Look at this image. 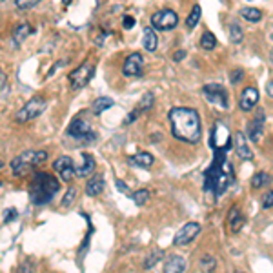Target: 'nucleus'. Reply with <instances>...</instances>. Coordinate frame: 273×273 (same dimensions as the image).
Returning a JSON list of instances; mask_svg holds the SVG:
<instances>
[{
  "label": "nucleus",
  "instance_id": "1",
  "mask_svg": "<svg viewBox=\"0 0 273 273\" xmlns=\"http://www.w3.org/2000/svg\"><path fill=\"white\" fill-rule=\"evenodd\" d=\"M170 126L175 138L186 144H197L202 138V124L200 116L192 108H173L170 115Z\"/></svg>",
  "mask_w": 273,
  "mask_h": 273
},
{
  "label": "nucleus",
  "instance_id": "2",
  "mask_svg": "<svg viewBox=\"0 0 273 273\" xmlns=\"http://www.w3.org/2000/svg\"><path fill=\"white\" fill-rule=\"evenodd\" d=\"M233 180V173H232V166H230V162L220 160V150L217 153V158L213 160V164L210 166L206 173V186L204 190L206 192H212L215 197H220L224 192L228 190V186L232 184Z\"/></svg>",
  "mask_w": 273,
  "mask_h": 273
},
{
  "label": "nucleus",
  "instance_id": "3",
  "mask_svg": "<svg viewBox=\"0 0 273 273\" xmlns=\"http://www.w3.org/2000/svg\"><path fill=\"white\" fill-rule=\"evenodd\" d=\"M58 180H56L53 175L50 173H40L36 172L33 182H31V190H30V200L36 206L40 204H48L53 198L56 192H58Z\"/></svg>",
  "mask_w": 273,
  "mask_h": 273
},
{
  "label": "nucleus",
  "instance_id": "4",
  "mask_svg": "<svg viewBox=\"0 0 273 273\" xmlns=\"http://www.w3.org/2000/svg\"><path fill=\"white\" fill-rule=\"evenodd\" d=\"M46 108H48V100H46L44 96L36 95V96H33V98H30V100L26 102L24 106L18 110L15 118H16V122L26 124V122H31V120H35V118H38V116L46 112Z\"/></svg>",
  "mask_w": 273,
  "mask_h": 273
},
{
  "label": "nucleus",
  "instance_id": "5",
  "mask_svg": "<svg viewBox=\"0 0 273 273\" xmlns=\"http://www.w3.org/2000/svg\"><path fill=\"white\" fill-rule=\"evenodd\" d=\"M68 135L75 138L78 144H90L96 138V133L91 130L90 122L84 120V116H76L71 120L70 128H68Z\"/></svg>",
  "mask_w": 273,
  "mask_h": 273
},
{
  "label": "nucleus",
  "instance_id": "6",
  "mask_svg": "<svg viewBox=\"0 0 273 273\" xmlns=\"http://www.w3.org/2000/svg\"><path fill=\"white\" fill-rule=\"evenodd\" d=\"M93 75H95V66H93L90 60L82 62L80 66L71 71L70 76H68L71 82V90H82V88H86L91 82V78H93Z\"/></svg>",
  "mask_w": 273,
  "mask_h": 273
},
{
  "label": "nucleus",
  "instance_id": "7",
  "mask_svg": "<svg viewBox=\"0 0 273 273\" xmlns=\"http://www.w3.org/2000/svg\"><path fill=\"white\" fill-rule=\"evenodd\" d=\"M178 24V15L173 10H160L152 15V28L158 31H172Z\"/></svg>",
  "mask_w": 273,
  "mask_h": 273
},
{
  "label": "nucleus",
  "instance_id": "8",
  "mask_svg": "<svg viewBox=\"0 0 273 273\" xmlns=\"http://www.w3.org/2000/svg\"><path fill=\"white\" fill-rule=\"evenodd\" d=\"M202 95L208 102L212 104H217L220 108H228V91L222 88V84H217V82H210L206 86H202Z\"/></svg>",
  "mask_w": 273,
  "mask_h": 273
},
{
  "label": "nucleus",
  "instance_id": "9",
  "mask_svg": "<svg viewBox=\"0 0 273 273\" xmlns=\"http://www.w3.org/2000/svg\"><path fill=\"white\" fill-rule=\"evenodd\" d=\"M264 133H266V112L264 110H257L255 118L248 124V136L250 140L260 142Z\"/></svg>",
  "mask_w": 273,
  "mask_h": 273
},
{
  "label": "nucleus",
  "instance_id": "10",
  "mask_svg": "<svg viewBox=\"0 0 273 273\" xmlns=\"http://www.w3.org/2000/svg\"><path fill=\"white\" fill-rule=\"evenodd\" d=\"M200 233V224L198 222H188L178 230V233L173 238L175 246H188L190 242H193L197 235Z\"/></svg>",
  "mask_w": 273,
  "mask_h": 273
},
{
  "label": "nucleus",
  "instance_id": "11",
  "mask_svg": "<svg viewBox=\"0 0 273 273\" xmlns=\"http://www.w3.org/2000/svg\"><path fill=\"white\" fill-rule=\"evenodd\" d=\"M230 146V130L226 128V124L222 122H215V126L212 130V148L215 152H222V148Z\"/></svg>",
  "mask_w": 273,
  "mask_h": 273
},
{
  "label": "nucleus",
  "instance_id": "12",
  "mask_svg": "<svg viewBox=\"0 0 273 273\" xmlns=\"http://www.w3.org/2000/svg\"><path fill=\"white\" fill-rule=\"evenodd\" d=\"M142 71H144V58H142L140 53H132L128 55V58L124 60V66H122V73L126 76H140Z\"/></svg>",
  "mask_w": 273,
  "mask_h": 273
},
{
  "label": "nucleus",
  "instance_id": "13",
  "mask_svg": "<svg viewBox=\"0 0 273 273\" xmlns=\"http://www.w3.org/2000/svg\"><path fill=\"white\" fill-rule=\"evenodd\" d=\"M53 170L62 177V180L71 182L75 177V168H73V160L70 157H60L53 162Z\"/></svg>",
  "mask_w": 273,
  "mask_h": 273
},
{
  "label": "nucleus",
  "instance_id": "14",
  "mask_svg": "<svg viewBox=\"0 0 273 273\" xmlns=\"http://www.w3.org/2000/svg\"><path fill=\"white\" fill-rule=\"evenodd\" d=\"M257 102H258V91L257 88H246V90L240 93V100H238V108L242 110V112L250 113L255 110V106H257Z\"/></svg>",
  "mask_w": 273,
  "mask_h": 273
},
{
  "label": "nucleus",
  "instance_id": "15",
  "mask_svg": "<svg viewBox=\"0 0 273 273\" xmlns=\"http://www.w3.org/2000/svg\"><path fill=\"white\" fill-rule=\"evenodd\" d=\"M235 152H237V155L242 160H252L253 158V152L252 148L248 146V140H246V135L240 132H237V135H235Z\"/></svg>",
  "mask_w": 273,
  "mask_h": 273
},
{
  "label": "nucleus",
  "instance_id": "16",
  "mask_svg": "<svg viewBox=\"0 0 273 273\" xmlns=\"http://www.w3.org/2000/svg\"><path fill=\"white\" fill-rule=\"evenodd\" d=\"M164 272L166 273H182L186 272V260L180 255H170L164 262Z\"/></svg>",
  "mask_w": 273,
  "mask_h": 273
},
{
  "label": "nucleus",
  "instance_id": "17",
  "mask_svg": "<svg viewBox=\"0 0 273 273\" xmlns=\"http://www.w3.org/2000/svg\"><path fill=\"white\" fill-rule=\"evenodd\" d=\"M82 166L80 168H76L75 170V175L76 177H88V175H91L93 173V170H95V158H93V155L88 152L82 153Z\"/></svg>",
  "mask_w": 273,
  "mask_h": 273
},
{
  "label": "nucleus",
  "instance_id": "18",
  "mask_svg": "<svg viewBox=\"0 0 273 273\" xmlns=\"http://www.w3.org/2000/svg\"><path fill=\"white\" fill-rule=\"evenodd\" d=\"M104 192V177L102 175H95L91 177L86 184V195L88 197H96Z\"/></svg>",
  "mask_w": 273,
  "mask_h": 273
},
{
  "label": "nucleus",
  "instance_id": "19",
  "mask_svg": "<svg viewBox=\"0 0 273 273\" xmlns=\"http://www.w3.org/2000/svg\"><path fill=\"white\" fill-rule=\"evenodd\" d=\"M113 104H115V100H113L112 96H98V98H95V100L91 102V113L93 115H102L106 110L113 108Z\"/></svg>",
  "mask_w": 273,
  "mask_h": 273
},
{
  "label": "nucleus",
  "instance_id": "20",
  "mask_svg": "<svg viewBox=\"0 0 273 273\" xmlns=\"http://www.w3.org/2000/svg\"><path fill=\"white\" fill-rule=\"evenodd\" d=\"M142 46H144V50L150 51V53L157 50L158 40L153 28H144V31H142Z\"/></svg>",
  "mask_w": 273,
  "mask_h": 273
},
{
  "label": "nucleus",
  "instance_id": "21",
  "mask_svg": "<svg viewBox=\"0 0 273 273\" xmlns=\"http://www.w3.org/2000/svg\"><path fill=\"white\" fill-rule=\"evenodd\" d=\"M228 224H230V228H232L233 233L240 232V228L244 226V217H242V213H240L238 208L233 206L232 210H230V215H228Z\"/></svg>",
  "mask_w": 273,
  "mask_h": 273
},
{
  "label": "nucleus",
  "instance_id": "22",
  "mask_svg": "<svg viewBox=\"0 0 273 273\" xmlns=\"http://www.w3.org/2000/svg\"><path fill=\"white\" fill-rule=\"evenodd\" d=\"M128 162L130 164H133V166H138V168H150L153 164V155L152 153H135V155H132V157L128 158Z\"/></svg>",
  "mask_w": 273,
  "mask_h": 273
},
{
  "label": "nucleus",
  "instance_id": "23",
  "mask_svg": "<svg viewBox=\"0 0 273 273\" xmlns=\"http://www.w3.org/2000/svg\"><path fill=\"white\" fill-rule=\"evenodd\" d=\"M31 33H33V28H31L28 22H20V24L15 28V31H13V38H15V42H22L26 40Z\"/></svg>",
  "mask_w": 273,
  "mask_h": 273
},
{
  "label": "nucleus",
  "instance_id": "24",
  "mask_svg": "<svg viewBox=\"0 0 273 273\" xmlns=\"http://www.w3.org/2000/svg\"><path fill=\"white\" fill-rule=\"evenodd\" d=\"M240 16L248 22H258L262 20V11L257 10V8H242L240 10Z\"/></svg>",
  "mask_w": 273,
  "mask_h": 273
},
{
  "label": "nucleus",
  "instance_id": "25",
  "mask_svg": "<svg viewBox=\"0 0 273 273\" xmlns=\"http://www.w3.org/2000/svg\"><path fill=\"white\" fill-rule=\"evenodd\" d=\"M200 16H202V10H200V6H193V10L192 13L188 15L186 18V26H188V30H193L195 26L198 24V20H200Z\"/></svg>",
  "mask_w": 273,
  "mask_h": 273
},
{
  "label": "nucleus",
  "instance_id": "26",
  "mask_svg": "<svg viewBox=\"0 0 273 273\" xmlns=\"http://www.w3.org/2000/svg\"><path fill=\"white\" fill-rule=\"evenodd\" d=\"M200 48L206 51L215 50V48H217V38H215V35L210 33V31H206V33L200 36Z\"/></svg>",
  "mask_w": 273,
  "mask_h": 273
},
{
  "label": "nucleus",
  "instance_id": "27",
  "mask_svg": "<svg viewBox=\"0 0 273 273\" xmlns=\"http://www.w3.org/2000/svg\"><path fill=\"white\" fill-rule=\"evenodd\" d=\"M152 106H153V93H146V95L140 98V102L136 104L135 112L138 113V116H140V113L150 112V108H152Z\"/></svg>",
  "mask_w": 273,
  "mask_h": 273
},
{
  "label": "nucleus",
  "instance_id": "28",
  "mask_svg": "<svg viewBox=\"0 0 273 273\" xmlns=\"http://www.w3.org/2000/svg\"><path fill=\"white\" fill-rule=\"evenodd\" d=\"M162 257H164V252H162V250H153V252L148 255L146 260H144V270H152Z\"/></svg>",
  "mask_w": 273,
  "mask_h": 273
},
{
  "label": "nucleus",
  "instance_id": "29",
  "mask_svg": "<svg viewBox=\"0 0 273 273\" xmlns=\"http://www.w3.org/2000/svg\"><path fill=\"white\" fill-rule=\"evenodd\" d=\"M230 38H232V42H235V44H240V42L244 40V31L242 28L238 24H230Z\"/></svg>",
  "mask_w": 273,
  "mask_h": 273
},
{
  "label": "nucleus",
  "instance_id": "30",
  "mask_svg": "<svg viewBox=\"0 0 273 273\" xmlns=\"http://www.w3.org/2000/svg\"><path fill=\"white\" fill-rule=\"evenodd\" d=\"M132 198L136 206H144V204L150 200V192H148V190H136L132 195Z\"/></svg>",
  "mask_w": 273,
  "mask_h": 273
},
{
  "label": "nucleus",
  "instance_id": "31",
  "mask_svg": "<svg viewBox=\"0 0 273 273\" xmlns=\"http://www.w3.org/2000/svg\"><path fill=\"white\" fill-rule=\"evenodd\" d=\"M268 182H270V175H268V173H264V172L257 173V175H253V177H252V186L255 188V190L262 188L264 184H268Z\"/></svg>",
  "mask_w": 273,
  "mask_h": 273
},
{
  "label": "nucleus",
  "instance_id": "32",
  "mask_svg": "<svg viewBox=\"0 0 273 273\" xmlns=\"http://www.w3.org/2000/svg\"><path fill=\"white\" fill-rule=\"evenodd\" d=\"M200 270H202V272H213V270H215V258H213L212 255H204V257L200 258Z\"/></svg>",
  "mask_w": 273,
  "mask_h": 273
},
{
  "label": "nucleus",
  "instance_id": "33",
  "mask_svg": "<svg viewBox=\"0 0 273 273\" xmlns=\"http://www.w3.org/2000/svg\"><path fill=\"white\" fill-rule=\"evenodd\" d=\"M76 190L75 188H70L66 192V195H64V198H62V208H70L71 204L75 202V198H76Z\"/></svg>",
  "mask_w": 273,
  "mask_h": 273
},
{
  "label": "nucleus",
  "instance_id": "34",
  "mask_svg": "<svg viewBox=\"0 0 273 273\" xmlns=\"http://www.w3.org/2000/svg\"><path fill=\"white\" fill-rule=\"evenodd\" d=\"M38 2H40V0H15L16 10H20V11L31 10V8H33V6H36Z\"/></svg>",
  "mask_w": 273,
  "mask_h": 273
},
{
  "label": "nucleus",
  "instance_id": "35",
  "mask_svg": "<svg viewBox=\"0 0 273 273\" xmlns=\"http://www.w3.org/2000/svg\"><path fill=\"white\" fill-rule=\"evenodd\" d=\"M242 78H244V70H242V68H237V70H233L232 73H230V82H232V84H238Z\"/></svg>",
  "mask_w": 273,
  "mask_h": 273
},
{
  "label": "nucleus",
  "instance_id": "36",
  "mask_svg": "<svg viewBox=\"0 0 273 273\" xmlns=\"http://www.w3.org/2000/svg\"><path fill=\"white\" fill-rule=\"evenodd\" d=\"M16 217H18V213H16L15 208H8V210L4 212V222L6 224L11 222V220H15Z\"/></svg>",
  "mask_w": 273,
  "mask_h": 273
},
{
  "label": "nucleus",
  "instance_id": "37",
  "mask_svg": "<svg viewBox=\"0 0 273 273\" xmlns=\"http://www.w3.org/2000/svg\"><path fill=\"white\" fill-rule=\"evenodd\" d=\"M6 91H8V75L0 70V95H4Z\"/></svg>",
  "mask_w": 273,
  "mask_h": 273
},
{
  "label": "nucleus",
  "instance_id": "38",
  "mask_svg": "<svg viewBox=\"0 0 273 273\" xmlns=\"http://www.w3.org/2000/svg\"><path fill=\"white\" fill-rule=\"evenodd\" d=\"M122 26H124L126 30H132L133 26H135V18H133L132 15H126L124 18H122Z\"/></svg>",
  "mask_w": 273,
  "mask_h": 273
},
{
  "label": "nucleus",
  "instance_id": "39",
  "mask_svg": "<svg viewBox=\"0 0 273 273\" xmlns=\"http://www.w3.org/2000/svg\"><path fill=\"white\" fill-rule=\"evenodd\" d=\"M272 206H273V193L268 192L266 197H264V210H272Z\"/></svg>",
  "mask_w": 273,
  "mask_h": 273
},
{
  "label": "nucleus",
  "instance_id": "40",
  "mask_svg": "<svg viewBox=\"0 0 273 273\" xmlns=\"http://www.w3.org/2000/svg\"><path fill=\"white\" fill-rule=\"evenodd\" d=\"M184 56H186V51H175V55H173V60L175 62H180V60H184Z\"/></svg>",
  "mask_w": 273,
  "mask_h": 273
},
{
  "label": "nucleus",
  "instance_id": "41",
  "mask_svg": "<svg viewBox=\"0 0 273 273\" xmlns=\"http://www.w3.org/2000/svg\"><path fill=\"white\" fill-rule=\"evenodd\" d=\"M116 188H118V192H122V193H130L128 186H126V184H124L122 180H116Z\"/></svg>",
  "mask_w": 273,
  "mask_h": 273
},
{
  "label": "nucleus",
  "instance_id": "42",
  "mask_svg": "<svg viewBox=\"0 0 273 273\" xmlns=\"http://www.w3.org/2000/svg\"><path fill=\"white\" fill-rule=\"evenodd\" d=\"M266 90H268V96H273V84H272V80H268V84H266Z\"/></svg>",
  "mask_w": 273,
  "mask_h": 273
},
{
  "label": "nucleus",
  "instance_id": "43",
  "mask_svg": "<svg viewBox=\"0 0 273 273\" xmlns=\"http://www.w3.org/2000/svg\"><path fill=\"white\" fill-rule=\"evenodd\" d=\"M62 4H64V6H70V4H71V0H62Z\"/></svg>",
  "mask_w": 273,
  "mask_h": 273
},
{
  "label": "nucleus",
  "instance_id": "44",
  "mask_svg": "<svg viewBox=\"0 0 273 273\" xmlns=\"http://www.w3.org/2000/svg\"><path fill=\"white\" fill-rule=\"evenodd\" d=\"M2 166H4V162H2V160H0V168H2Z\"/></svg>",
  "mask_w": 273,
  "mask_h": 273
}]
</instances>
